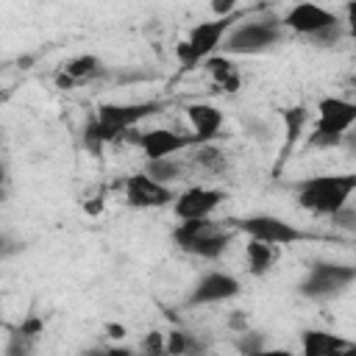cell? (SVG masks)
<instances>
[{
    "instance_id": "cell-1",
    "label": "cell",
    "mask_w": 356,
    "mask_h": 356,
    "mask_svg": "<svg viewBox=\"0 0 356 356\" xmlns=\"http://www.w3.org/2000/svg\"><path fill=\"white\" fill-rule=\"evenodd\" d=\"M164 100H136V103H100L95 117L83 125V147L89 153H100L106 145L122 139L142 120L159 114Z\"/></svg>"
},
{
    "instance_id": "cell-2",
    "label": "cell",
    "mask_w": 356,
    "mask_h": 356,
    "mask_svg": "<svg viewBox=\"0 0 356 356\" xmlns=\"http://www.w3.org/2000/svg\"><path fill=\"white\" fill-rule=\"evenodd\" d=\"M236 228L231 220H211V217H197V220H178L172 228V242L178 250L197 256V259H220L228 245L234 242Z\"/></svg>"
},
{
    "instance_id": "cell-3",
    "label": "cell",
    "mask_w": 356,
    "mask_h": 356,
    "mask_svg": "<svg viewBox=\"0 0 356 356\" xmlns=\"http://www.w3.org/2000/svg\"><path fill=\"white\" fill-rule=\"evenodd\" d=\"M295 200L303 211L331 217L339 206L350 200L356 192V172H342V175H312L300 178L292 184Z\"/></svg>"
},
{
    "instance_id": "cell-4",
    "label": "cell",
    "mask_w": 356,
    "mask_h": 356,
    "mask_svg": "<svg viewBox=\"0 0 356 356\" xmlns=\"http://www.w3.org/2000/svg\"><path fill=\"white\" fill-rule=\"evenodd\" d=\"M286 39V28L281 25V17H259V19H245L234 22L228 33L220 42V53L225 56H259L273 50Z\"/></svg>"
},
{
    "instance_id": "cell-5",
    "label": "cell",
    "mask_w": 356,
    "mask_h": 356,
    "mask_svg": "<svg viewBox=\"0 0 356 356\" xmlns=\"http://www.w3.org/2000/svg\"><path fill=\"white\" fill-rule=\"evenodd\" d=\"M356 122V106L345 97H320L317 117L306 136L309 147H339Z\"/></svg>"
},
{
    "instance_id": "cell-6",
    "label": "cell",
    "mask_w": 356,
    "mask_h": 356,
    "mask_svg": "<svg viewBox=\"0 0 356 356\" xmlns=\"http://www.w3.org/2000/svg\"><path fill=\"white\" fill-rule=\"evenodd\" d=\"M239 19V14H228V17H214L206 22H197L184 42H178L175 47V58L184 70H195L197 64H203L209 56H214L220 50L222 36L228 33V28Z\"/></svg>"
},
{
    "instance_id": "cell-7",
    "label": "cell",
    "mask_w": 356,
    "mask_h": 356,
    "mask_svg": "<svg viewBox=\"0 0 356 356\" xmlns=\"http://www.w3.org/2000/svg\"><path fill=\"white\" fill-rule=\"evenodd\" d=\"M356 281V267L353 264H339V261H309L306 275L298 284V295L306 300H328L350 289Z\"/></svg>"
},
{
    "instance_id": "cell-8",
    "label": "cell",
    "mask_w": 356,
    "mask_h": 356,
    "mask_svg": "<svg viewBox=\"0 0 356 356\" xmlns=\"http://www.w3.org/2000/svg\"><path fill=\"white\" fill-rule=\"evenodd\" d=\"M231 225L236 231H242L245 236L250 239H261V242H270V245H295V242H306V239H314L312 231H303L292 222H286L284 217H275V214H245L239 220H231Z\"/></svg>"
},
{
    "instance_id": "cell-9",
    "label": "cell",
    "mask_w": 356,
    "mask_h": 356,
    "mask_svg": "<svg viewBox=\"0 0 356 356\" xmlns=\"http://www.w3.org/2000/svg\"><path fill=\"white\" fill-rule=\"evenodd\" d=\"M242 292V284L236 275L225 273V270H209L203 273L192 289L186 292L184 306L186 309H197V306H211V303H225L231 298H236Z\"/></svg>"
},
{
    "instance_id": "cell-10",
    "label": "cell",
    "mask_w": 356,
    "mask_h": 356,
    "mask_svg": "<svg viewBox=\"0 0 356 356\" xmlns=\"http://www.w3.org/2000/svg\"><path fill=\"white\" fill-rule=\"evenodd\" d=\"M122 195H125V203L131 209H164L172 203L175 189L167 184H159L147 172H134L125 178Z\"/></svg>"
},
{
    "instance_id": "cell-11",
    "label": "cell",
    "mask_w": 356,
    "mask_h": 356,
    "mask_svg": "<svg viewBox=\"0 0 356 356\" xmlns=\"http://www.w3.org/2000/svg\"><path fill=\"white\" fill-rule=\"evenodd\" d=\"M334 22H339V17L331 8L320 6V3H312V0L295 3L281 17V25L286 28V33H295V36H303V39H309L312 33H317V31L334 25Z\"/></svg>"
},
{
    "instance_id": "cell-12",
    "label": "cell",
    "mask_w": 356,
    "mask_h": 356,
    "mask_svg": "<svg viewBox=\"0 0 356 356\" xmlns=\"http://www.w3.org/2000/svg\"><path fill=\"white\" fill-rule=\"evenodd\" d=\"M225 197H228L225 189L217 186H189L178 192L170 206L178 220H197V217H211Z\"/></svg>"
},
{
    "instance_id": "cell-13",
    "label": "cell",
    "mask_w": 356,
    "mask_h": 356,
    "mask_svg": "<svg viewBox=\"0 0 356 356\" xmlns=\"http://www.w3.org/2000/svg\"><path fill=\"white\" fill-rule=\"evenodd\" d=\"M131 142L145 153V159H161V156H175V153L189 150L195 145V136L170 131V128H150V131L131 136Z\"/></svg>"
},
{
    "instance_id": "cell-14",
    "label": "cell",
    "mask_w": 356,
    "mask_h": 356,
    "mask_svg": "<svg viewBox=\"0 0 356 356\" xmlns=\"http://www.w3.org/2000/svg\"><path fill=\"white\" fill-rule=\"evenodd\" d=\"M100 75H106V64L95 53H81V56L61 64V70L56 72V86L58 89H75V86H83L89 81H97Z\"/></svg>"
},
{
    "instance_id": "cell-15",
    "label": "cell",
    "mask_w": 356,
    "mask_h": 356,
    "mask_svg": "<svg viewBox=\"0 0 356 356\" xmlns=\"http://www.w3.org/2000/svg\"><path fill=\"white\" fill-rule=\"evenodd\" d=\"M186 120H189V128H192V136H195V145L200 142H214L222 131V111L211 103H189L186 106Z\"/></svg>"
},
{
    "instance_id": "cell-16",
    "label": "cell",
    "mask_w": 356,
    "mask_h": 356,
    "mask_svg": "<svg viewBox=\"0 0 356 356\" xmlns=\"http://www.w3.org/2000/svg\"><path fill=\"white\" fill-rule=\"evenodd\" d=\"M281 117H284V145H281V150H278V164H275V172L286 164V159L292 156V150H295V145H298V139L306 134V125H309V108L306 106H289V108H284L281 111Z\"/></svg>"
},
{
    "instance_id": "cell-17",
    "label": "cell",
    "mask_w": 356,
    "mask_h": 356,
    "mask_svg": "<svg viewBox=\"0 0 356 356\" xmlns=\"http://www.w3.org/2000/svg\"><path fill=\"white\" fill-rule=\"evenodd\" d=\"M203 70H206V75L211 78V83H214L220 92H228V95L239 92V86H242V72H239V67L231 61V56L214 53V56H209V58L203 61Z\"/></svg>"
},
{
    "instance_id": "cell-18",
    "label": "cell",
    "mask_w": 356,
    "mask_h": 356,
    "mask_svg": "<svg viewBox=\"0 0 356 356\" xmlns=\"http://www.w3.org/2000/svg\"><path fill=\"white\" fill-rule=\"evenodd\" d=\"M300 350H303V356H337V353L353 350V342H348L331 331L309 328L300 334Z\"/></svg>"
},
{
    "instance_id": "cell-19",
    "label": "cell",
    "mask_w": 356,
    "mask_h": 356,
    "mask_svg": "<svg viewBox=\"0 0 356 356\" xmlns=\"http://www.w3.org/2000/svg\"><path fill=\"white\" fill-rule=\"evenodd\" d=\"M281 256V248L278 245H270V242H261V239H250L245 242V264H248V273L253 278H264L275 261Z\"/></svg>"
},
{
    "instance_id": "cell-20",
    "label": "cell",
    "mask_w": 356,
    "mask_h": 356,
    "mask_svg": "<svg viewBox=\"0 0 356 356\" xmlns=\"http://www.w3.org/2000/svg\"><path fill=\"white\" fill-rule=\"evenodd\" d=\"M189 150H192L189 167H195V170H200L206 175H222V172H228V153L217 142H200V145H192Z\"/></svg>"
},
{
    "instance_id": "cell-21",
    "label": "cell",
    "mask_w": 356,
    "mask_h": 356,
    "mask_svg": "<svg viewBox=\"0 0 356 356\" xmlns=\"http://www.w3.org/2000/svg\"><path fill=\"white\" fill-rule=\"evenodd\" d=\"M186 170H189V161L178 159V153H175V156H161V159H145V170L142 172H147L159 184L172 186L175 181H181L186 175Z\"/></svg>"
},
{
    "instance_id": "cell-22",
    "label": "cell",
    "mask_w": 356,
    "mask_h": 356,
    "mask_svg": "<svg viewBox=\"0 0 356 356\" xmlns=\"http://www.w3.org/2000/svg\"><path fill=\"white\" fill-rule=\"evenodd\" d=\"M164 353H172V356H184V353H200L206 350V345L200 342V337L189 334V331H181V328H172L170 334H164Z\"/></svg>"
},
{
    "instance_id": "cell-23",
    "label": "cell",
    "mask_w": 356,
    "mask_h": 356,
    "mask_svg": "<svg viewBox=\"0 0 356 356\" xmlns=\"http://www.w3.org/2000/svg\"><path fill=\"white\" fill-rule=\"evenodd\" d=\"M234 348L239 353H245V356H253V353H261L267 348V339H264V334H256V331H248L245 328V331H236Z\"/></svg>"
},
{
    "instance_id": "cell-24",
    "label": "cell",
    "mask_w": 356,
    "mask_h": 356,
    "mask_svg": "<svg viewBox=\"0 0 356 356\" xmlns=\"http://www.w3.org/2000/svg\"><path fill=\"white\" fill-rule=\"evenodd\" d=\"M342 36H345V25H342V19H339V22H334V25H328V28L312 33L309 42H312L314 47H334V44L342 42Z\"/></svg>"
},
{
    "instance_id": "cell-25",
    "label": "cell",
    "mask_w": 356,
    "mask_h": 356,
    "mask_svg": "<svg viewBox=\"0 0 356 356\" xmlns=\"http://www.w3.org/2000/svg\"><path fill=\"white\" fill-rule=\"evenodd\" d=\"M36 348V337H28V334H22V331H11V337H8V345H6V353L8 356H25V353H31Z\"/></svg>"
},
{
    "instance_id": "cell-26",
    "label": "cell",
    "mask_w": 356,
    "mask_h": 356,
    "mask_svg": "<svg viewBox=\"0 0 356 356\" xmlns=\"http://www.w3.org/2000/svg\"><path fill=\"white\" fill-rule=\"evenodd\" d=\"M22 250H25V242L22 239L11 236L8 231H0V261H6L11 256H19Z\"/></svg>"
},
{
    "instance_id": "cell-27",
    "label": "cell",
    "mask_w": 356,
    "mask_h": 356,
    "mask_svg": "<svg viewBox=\"0 0 356 356\" xmlns=\"http://www.w3.org/2000/svg\"><path fill=\"white\" fill-rule=\"evenodd\" d=\"M331 222H334L337 228H345V231H353V228H356V209L350 206V200H348L345 206H339V209L331 214Z\"/></svg>"
},
{
    "instance_id": "cell-28",
    "label": "cell",
    "mask_w": 356,
    "mask_h": 356,
    "mask_svg": "<svg viewBox=\"0 0 356 356\" xmlns=\"http://www.w3.org/2000/svg\"><path fill=\"white\" fill-rule=\"evenodd\" d=\"M139 350H142V353H150V356L164 353V334H161V331H150V334H145V339L139 342Z\"/></svg>"
},
{
    "instance_id": "cell-29",
    "label": "cell",
    "mask_w": 356,
    "mask_h": 356,
    "mask_svg": "<svg viewBox=\"0 0 356 356\" xmlns=\"http://www.w3.org/2000/svg\"><path fill=\"white\" fill-rule=\"evenodd\" d=\"M236 6H239V0H209V8H211L214 17L236 14Z\"/></svg>"
},
{
    "instance_id": "cell-30",
    "label": "cell",
    "mask_w": 356,
    "mask_h": 356,
    "mask_svg": "<svg viewBox=\"0 0 356 356\" xmlns=\"http://www.w3.org/2000/svg\"><path fill=\"white\" fill-rule=\"evenodd\" d=\"M6 184H8V167L6 161H0V200L6 197Z\"/></svg>"
},
{
    "instance_id": "cell-31",
    "label": "cell",
    "mask_w": 356,
    "mask_h": 356,
    "mask_svg": "<svg viewBox=\"0 0 356 356\" xmlns=\"http://www.w3.org/2000/svg\"><path fill=\"white\" fill-rule=\"evenodd\" d=\"M106 331H108V337H114V339L125 337V328H122V325H117V323H108V325H106Z\"/></svg>"
},
{
    "instance_id": "cell-32",
    "label": "cell",
    "mask_w": 356,
    "mask_h": 356,
    "mask_svg": "<svg viewBox=\"0 0 356 356\" xmlns=\"http://www.w3.org/2000/svg\"><path fill=\"white\" fill-rule=\"evenodd\" d=\"M231 325H234V328H236V331H245V328H248V320H245V317H242V314H239V312H236V314H234V317H231Z\"/></svg>"
},
{
    "instance_id": "cell-33",
    "label": "cell",
    "mask_w": 356,
    "mask_h": 356,
    "mask_svg": "<svg viewBox=\"0 0 356 356\" xmlns=\"http://www.w3.org/2000/svg\"><path fill=\"white\" fill-rule=\"evenodd\" d=\"M8 95H11V89H3V92H0V103H3V100H6Z\"/></svg>"
},
{
    "instance_id": "cell-34",
    "label": "cell",
    "mask_w": 356,
    "mask_h": 356,
    "mask_svg": "<svg viewBox=\"0 0 356 356\" xmlns=\"http://www.w3.org/2000/svg\"><path fill=\"white\" fill-rule=\"evenodd\" d=\"M0 145H3V128H0Z\"/></svg>"
},
{
    "instance_id": "cell-35",
    "label": "cell",
    "mask_w": 356,
    "mask_h": 356,
    "mask_svg": "<svg viewBox=\"0 0 356 356\" xmlns=\"http://www.w3.org/2000/svg\"><path fill=\"white\" fill-rule=\"evenodd\" d=\"M3 70H6V64H3V61H0V72H3Z\"/></svg>"
}]
</instances>
